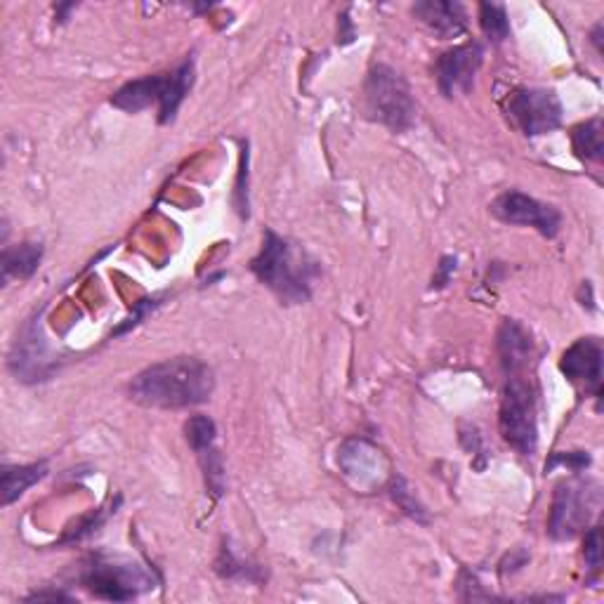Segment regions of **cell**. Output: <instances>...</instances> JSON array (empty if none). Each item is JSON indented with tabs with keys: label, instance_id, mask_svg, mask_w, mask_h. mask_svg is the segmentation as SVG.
Wrapping results in <instances>:
<instances>
[{
	"label": "cell",
	"instance_id": "cell-19",
	"mask_svg": "<svg viewBox=\"0 0 604 604\" xmlns=\"http://www.w3.org/2000/svg\"><path fill=\"white\" fill-rule=\"evenodd\" d=\"M392 498H395V501L402 505V510L406 512V515H411L413 520H420V522H425V510H423V505H420L416 498L411 496V491H409V487H406V482L402 477H397V482H395V487H392Z\"/></svg>",
	"mask_w": 604,
	"mask_h": 604
},
{
	"label": "cell",
	"instance_id": "cell-1",
	"mask_svg": "<svg viewBox=\"0 0 604 604\" xmlns=\"http://www.w3.org/2000/svg\"><path fill=\"white\" fill-rule=\"evenodd\" d=\"M213 390V369L196 357H173L151 364L128 385L130 399L149 409H189L206 404Z\"/></svg>",
	"mask_w": 604,
	"mask_h": 604
},
{
	"label": "cell",
	"instance_id": "cell-27",
	"mask_svg": "<svg viewBox=\"0 0 604 604\" xmlns=\"http://www.w3.org/2000/svg\"><path fill=\"white\" fill-rule=\"evenodd\" d=\"M74 8H76L74 3H71V5H59V8H57V12H59V22H67V15H69V12L74 10Z\"/></svg>",
	"mask_w": 604,
	"mask_h": 604
},
{
	"label": "cell",
	"instance_id": "cell-6",
	"mask_svg": "<svg viewBox=\"0 0 604 604\" xmlns=\"http://www.w3.org/2000/svg\"><path fill=\"white\" fill-rule=\"evenodd\" d=\"M81 581L90 593L111 602L133 600L156 583L147 567L123 557H95V562L83 571Z\"/></svg>",
	"mask_w": 604,
	"mask_h": 604
},
{
	"label": "cell",
	"instance_id": "cell-5",
	"mask_svg": "<svg viewBox=\"0 0 604 604\" xmlns=\"http://www.w3.org/2000/svg\"><path fill=\"white\" fill-rule=\"evenodd\" d=\"M498 428H501L505 442L520 456H534L538 446L536 392L520 376L508 378V383L503 387Z\"/></svg>",
	"mask_w": 604,
	"mask_h": 604
},
{
	"label": "cell",
	"instance_id": "cell-17",
	"mask_svg": "<svg viewBox=\"0 0 604 604\" xmlns=\"http://www.w3.org/2000/svg\"><path fill=\"white\" fill-rule=\"evenodd\" d=\"M479 26L491 43H503L510 36V19L503 5L482 3L479 5Z\"/></svg>",
	"mask_w": 604,
	"mask_h": 604
},
{
	"label": "cell",
	"instance_id": "cell-22",
	"mask_svg": "<svg viewBox=\"0 0 604 604\" xmlns=\"http://www.w3.org/2000/svg\"><path fill=\"white\" fill-rule=\"evenodd\" d=\"M586 564L593 571L600 569L602 564V534L597 527L586 534Z\"/></svg>",
	"mask_w": 604,
	"mask_h": 604
},
{
	"label": "cell",
	"instance_id": "cell-3",
	"mask_svg": "<svg viewBox=\"0 0 604 604\" xmlns=\"http://www.w3.org/2000/svg\"><path fill=\"white\" fill-rule=\"evenodd\" d=\"M196 78V64L194 55H189L185 62L177 64L173 71L168 74H154L135 78L118 88L111 104L116 109L126 111V114H137V111L149 109L151 104L159 107V123L168 126L175 121L177 111H180L182 102L187 100V95L192 93V85Z\"/></svg>",
	"mask_w": 604,
	"mask_h": 604
},
{
	"label": "cell",
	"instance_id": "cell-25",
	"mask_svg": "<svg viewBox=\"0 0 604 604\" xmlns=\"http://www.w3.org/2000/svg\"><path fill=\"white\" fill-rule=\"evenodd\" d=\"M453 272H456V258L446 255V258H442V265H439L435 279H432V288H444L451 281Z\"/></svg>",
	"mask_w": 604,
	"mask_h": 604
},
{
	"label": "cell",
	"instance_id": "cell-4",
	"mask_svg": "<svg viewBox=\"0 0 604 604\" xmlns=\"http://www.w3.org/2000/svg\"><path fill=\"white\" fill-rule=\"evenodd\" d=\"M364 104L371 121L404 133L416 121V102L406 78L387 64H376L364 83Z\"/></svg>",
	"mask_w": 604,
	"mask_h": 604
},
{
	"label": "cell",
	"instance_id": "cell-15",
	"mask_svg": "<svg viewBox=\"0 0 604 604\" xmlns=\"http://www.w3.org/2000/svg\"><path fill=\"white\" fill-rule=\"evenodd\" d=\"M45 475H48V463L45 461L31 465H3V505L17 501L26 489L41 482Z\"/></svg>",
	"mask_w": 604,
	"mask_h": 604
},
{
	"label": "cell",
	"instance_id": "cell-24",
	"mask_svg": "<svg viewBox=\"0 0 604 604\" xmlns=\"http://www.w3.org/2000/svg\"><path fill=\"white\" fill-rule=\"evenodd\" d=\"M159 305H161V300H159V298H151V300L147 298V300H140V302H137V305H135V314L126 321V324H123L121 328H118L116 336H121V333H126V331H130V328H135L137 324H140V321H142L144 317H147L149 312H154Z\"/></svg>",
	"mask_w": 604,
	"mask_h": 604
},
{
	"label": "cell",
	"instance_id": "cell-2",
	"mask_svg": "<svg viewBox=\"0 0 604 604\" xmlns=\"http://www.w3.org/2000/svg\"><path fill=\"white\" fill-rule=\"evenodd\" d=\"M251 272L281 302L302 305L312 298L321 277V265L298 241L265 229L260 253L251 260Z\"/></svg>",
	"mask_w": 604,
	"mask_h": 604
},
{
	"label": "cell",
	"instance_id": "cell-23",
	"mask_svg": "<svg viewBox=\"0 0 604 604\" xmlns=\"http://www.w3.org/2000/svg\"><path fill=\"white\" fill-rule=\"evenodd\" d=\"M557 463L567 465L569 470L579 472V470H583V468H586V465L590 463V456H588L586 451H574V453H567V456H562V453H555L553 461H550V463L546 465V472H548V470H553Z\"/></svg>",
	"mask_w": 604,
	"mask_h": 604
},
{
	"label": "cell",
	"instance_id": "cell-20",
	"mask_svg": "<svg viewBox=\"0 0 604 604\" xmlns=\"http://www.w3.org/2000/svg\"><path fill=\"white\" fill-rule=\"evenodd\" d=\"M218 571L225 576V579H251V567L236 560L234 553L227 546L222 548V553H220Z\"/></svg>",
	"mask_w": 604,
	"mask_h": 604
},
{
	"label": "cell",
	"instance_id": "cell-8",
	"mask_svg": "<svg viewBox=\"0 0 604 604\" xmlns=\"http://www.w3.org/2000/svg\"><path fill=\"white\" fill-rule=\"evenodd\" d=\"M508 116L527 137L553 133L562 123V102L553 90L520 88L508 97Z\"/></svg>",
	"mask_w": 604,
	"mask_h": 604
},
{
	"label": "cell",
	"instance_id": "cell-21",
	"mask_svg": "<svg viewBox=\"0 0 604 604\" xmlns=\"http://www.w3.org/2000/svg\"><path fill=\"white\" fill-rule=\"evenodd\" d=\"M236 210L241 218H248V144L241 151V168L239 180H236Z\"/></svg>",
	"mask_w": 604,
	"mask_h": 604
},
{
	"label": "cell",
	"instance_id": "cell-28",
	"mask_svg": "<svg viewBox=\"0 0 604 604\" xmlns=\"http://www.w3.org/2000/svg\"><path fill=\"white\" fill-rule=\"evenodd\" d=\"M600 36H602V24H597V26H595V31H593V43H595V48H597V50H602V48H600Z\"/></svg>",
	"mask_w": 604,
	"mask_h": 604
},
{
	"label": "cell",
	"instance_id": "cell-13",
	"mask_svg": "<svg viewBox=\"0 0 604 604\" xmlns=\"http://www.w3.org/2000/svg\"><path fill=\"white\" fill-rule=\"evenodd\" d=\"M413 15L439 38H456L468 29V12L461 3H444V0H423L413 5Z\"/></svg>",
	"mask_w": 604,
	"mask_h": 604
},
{
	"label": "cell",
	"instance_id": "cell-14",
	"mask_svg": "<svg viewBox=\"0 0 604 604\" xmlns=\"http://www.w3.org/2000/svg\"><path fill=\"white\" fill-rule=\"evenodd\" d=\"M43 260V244L36 241H26L15 248H5L0 265H3V281L8 284L10 279H29L36 272Z\"/></svg>",
	"mask_w": 604,
	"mask_h": 604
},
{
	"label": "cell",
	"instance_id": "cell-26",
	"mask_svg": "<svg viewBox=\"0 0 604 604\" xmlns=\"http://www.w3.org/2000/svg\"><path fill=\"white\" fill-rule=\"evenodd\" d=\"M29 600H69V595H64V593H36V595H31Z\"/></svg>",
	"mask_w": 604,
	"mask_h": 604
},
{
	"label": "cell",
	"instance_id": "cell-12",
	"mask_svg": "<svg viewBox=\"0 0 604 604\" xmlns=\"http://www.w3.org/2000/svg\"><path fill=\"white\" fill-rule=\"evenodd\" d=\"M498 357H501L503 371L510 378L527 371L531 361L536 359L534 338L520 321L505 319L501 328H498Z\"/></svg>",
	"mask_w": 604,
	"mask_h": 604
},
{
	"label": "cell",
	"instance_id": "cell-11",
	"mask_svg": "<svg viewBox=\"0 0 604 604\" xmlns=\"http://www.w3.org/2000/svg\"><path fill=\"white\" fill-rule=\"evenodd\" d=\"M602 343L597 338H581L562 354L560 371L574 385L586 387V392L600 395L602 385Z\"/></svg>",
	"mask_w": 604,
	"mask_h": 604
},
{
	"label": "cell",
	"instance_id": "cell-9",
	"mask_svg": "<svg viewBox=\"0 0 604 604\" xmlns=\"http://www.w3.org/2000/svg\"><path fill=\"white\" fill-rule=\"evenodd\" d=\"M491 215L508 225L534 227L538 234L553 239L562 227L560 210L522 192H505L491 203Z\"/></svg>",
	"mask_w": 604,
	"mask_h": 604
},
{
	"label": "cell",
	"instance_id": "cell-10",
	"mask_svg": "<svg viewBox=\"0 0 604 604\" xmlns=\"http://www.w3.org/2000/svg\"><path fill=\"white\" fill-rule=\"evenodd\" d=\"M482 59L484 50L477 41L458 45V48L444 52L437 59V81L442 95L453 97L458 93H470L477 71L482 67Z\"/></svg>",
	"mask_w": 604,
	"mask_h": 604
},
{
	"label": "cell",
	"instance_id": "cell-16",
	"mask_svg": "<svg viewBox=\"0 0 604 604\" xmlns=\"http://www.w3.org/2000/svg\"><path fill=\"white\" fill-rule=\"evenodd\" d=\"M571 142H574V151L581 156L583 161H602L604 140H602L600 118H593V121L581 123L579 128H574Z\"/></svg>",
	"mask_w": 604,
	"mask_h": 604
},
{
	"label": "cell",
	"instance_id": "cell-18",
	"mask_svg": "<svg viewBox=\"0 0 604 604\" xmlns=\"http://www.w3.org/2000/svg\"><path fill=\"white\" fill-rule=\"evenodd\" d=\"M215 435H218V428H215L213 418L192 416L185 423V437L194 453H201L210 449V446H215Z\"/></svg>",
	"mask_w": 604,
	"mask_h": 604
},
{
	"label": "cell",
	"instance_id": "cell-7",
	"mask_svg": "<svg viewBox=\"0 0 604 604\" xmlns=\"http://www.w3.org/2000/svg\"><path fill=\"white\" fill-rule=\"evenodd\" d=\"M597 503L600 489L595 482H562L550 505L548 534L557 541L574 538L588 524Z\"/></svg>",
	"mask_w": 604,
	"mask_h": 604
}]
</instances>
